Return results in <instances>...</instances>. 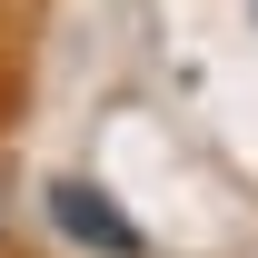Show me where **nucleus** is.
Masks as SVG:
<instances>
[{"label":"nucleus","mask_w":258,"mask_h":258,"mask_svg":"<svg viewBox=\"0 0 258 258\" xmlns=\"http://www.w3.org/2000/svg\"><path fill=\"white\" fill-rule=\"evenodd\" d=\"M40 209H50V228H60L80 258H149V228L129 219L99 179H80V169H70V179H50V189H40Z\"/></svg>","instance_id":"f257e3e1"},{"label":"nucleus","mask_w":258,"mask_h":258,"mask_svg":"<svg viewBox=\"0 0 258 258\" xmlns=\"http://www.w3.org/2000/svg\"><path fill=\"white\" fill-rule=\"evenodd\" d=\"M0 219H10V179H0Z\"/></svg>","instance_id":"f03ea898"}]
</instances>
